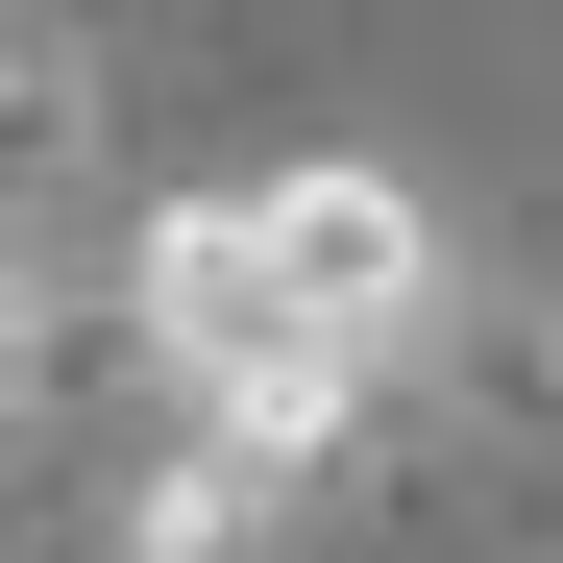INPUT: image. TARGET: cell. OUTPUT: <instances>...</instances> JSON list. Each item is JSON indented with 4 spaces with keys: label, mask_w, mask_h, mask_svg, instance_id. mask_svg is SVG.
Returning <instances> with one entry per match:
<instances>
[{
    "label": "cell",
    "mask_w": 563,
    "mask_h": 563,
    "mask_svg": "<svg viewBox=\"0 0 563 563\" xmlns=\"http://www.w3.org/2000/svg\"><path fill=\"white\" fill-rule=\"evenodd\" d=\"M123 343H147L172 441H245L269 490H319V465L441 367V197L367 172V147L147 197V221H123Z\"/></svg>",
    "instance_id": "6da1fadb"
},
{
    "label": "cell",
    "mask_w": 563,
    "mask_h": 563,
    "mask_svg": "<svg viewBox=\"0 0 563 563\" xmlns=\"http://www.w3.org/2000/svg\"><path fill=\"white\" fill-rule=\"evenodd\" d=\"M295 515L319 490H269L245 441H147L123 490H99V563H295Z\"/></svg>",
    "instance_id": "7a4b0ae2"
},
{
    "label": "cell",
    "mask_w": 563,
    "mask_h": 563,
    "mask_svg": "<svg viewBox=\"0 0 563 563\" xmlns=\"http://www.w3.org/2000/svg\"><path fill=\"white\" fill-rule=\"evenodd\" d=\"M49 319H74V269H49V245H0V393L49 367Z\"/></svg>",
    "instance_id": "277c9868"
},
{
    "label": "cell",
    "mask_w": 563,
    "mask_h": 563,
    "mask_svg": "<svg viewBox=\"0 0 563 563\" xmlns=\"http://www.w3.org/2000/svg\"><path fill=\"white\" fill-rule=\"evenodd\" d=\"M74 172H99V49H74V25H0V245L74 269Z\"/></svg>",
    "instance_id": "3957f363"
}]
</instances>
